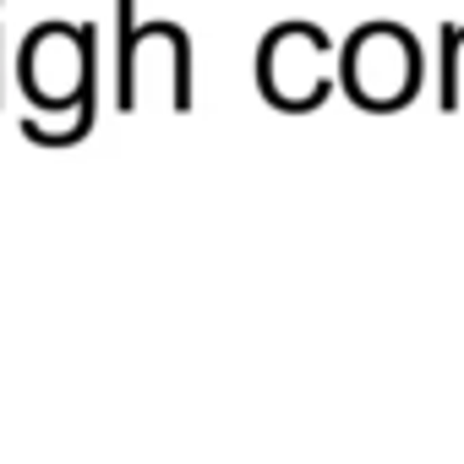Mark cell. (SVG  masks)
<instances>
[{"label": "cell", "instance_id": "5b68a950", "mask_svg": "<svg viewBox=\"0 0 464 464\" xmlns=\"http://www.w3.org/2000/svg\"><path fill=\"white\" fill-rule=\"evenodd\" d=\"M459 82H464V23H453V110H459Z\"/></svg>", "mask_w": 464, "mask_h": 464}, {"label": "cell", "instance_id": "277c9868", "mask_svg": "<svg viewBox=\"0 0 464 464\" xmlns=\"http://www.w3.org/2000/svg\"><path fill=\"white\" fill-rule=\"evenodd\" d=\"M328 34L317 23H279L257 50V88L274 110L306 115L334 93V77L323 72Z\"/></svg>", "mask_w": 464, "mask_h": 464}, {"label": "cell", "instance_id": "6da1fadb", "mask_svg": "<svg viewBox=\"0 0 464 464\" xmlns=\"http://www.w3.org/2000/svg\"><path fill=\"white\" fill-rule=\"evenodd\" d=\"M93 23H39L17 50V82L39 115H66L93 93Z\"/></svg>", "mask_w": 464, "mask_h": 464}, {"label": "cell", "instance_id": "3957f363", "mask_svg": "<svg viewBox=\"0 0 464 464\" xmlns=\"http://www.w3.org/2000/svg\"><path fill=\"white\" fill-rule=\"evenodd\" d=\"M115 104L137 110V82L169 66V104L191 110V39L180 23H137V0H115Z\"/></svg>", "mask_w": 464, "mask_h": 464}, {"label": "cell", "instance_id": "7a4b0ae2", "mask_svg": "<svg viewBox=\"0 0 464 464\" xmlns=\"http://www.w3.org/2000/svg\"><path fill=\"white\" fill-rule=\"evenodd\" d=\"M339 82L372 115L404 110L420 88V44L399 23H366L339 55Z\"/></svg>", "mask_w": 464, "mask_h": 464}]
</instances>
